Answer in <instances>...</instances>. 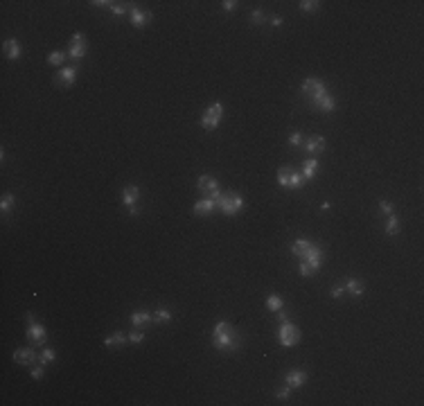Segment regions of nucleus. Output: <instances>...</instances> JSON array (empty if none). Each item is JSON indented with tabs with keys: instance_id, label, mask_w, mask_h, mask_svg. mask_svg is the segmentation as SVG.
<instances>
[{
	"instance_id": "1",
	"label": "nucleus",
	"mask_w": 424,
	"mask_h": 406,
	"mask_svg": "<svg viewBox=\"0 0 424 406\" xmlns=\"http://www.w3.org/2000/svg\"><path fill=\"white\" fill-rule=\"evenodd\" d=\"M300 93L309 100L314 108H318V111H323V113H332L334 108H336V100L329 95L327 86L323 84L321 79H316V77H307L300 86Z\"/></svg>"
},
{
	"instance_id": "2",
	"label": "nucleus",
	"mask_w": 424,
	"mask_h": 406,
	"mask_svg": "<svg viewBox=\"0 0 424 406\" xmlns=\"http://www.w3.org/2000/svg\"><path fill=\"white\" fill-rule=\"evenodd\" d=\"M212 345L219 352H237L239 345H242V338L228 321H219L212 327Z\"/></svg>"
},
{
	"instance_id": "3",
	"label": "nucleus",
	"mask_w": 424,
	"mask_h": 406,
	"mask_svg": "<svg viewBox=\"0 0 424 406\" xmlns=\"http://www.w3.org/2000/svg\"><path fill=\"white\" fill-rule=\"evenodd\" d=\"M323 262H325V251L318 246H312L309 251L302 255V262L300 267H298V273L302 275V278H312L314 271H318L323 267Z\"/></svg>"
},
{
	"instance_id": "4",
	"label": "nucleus",
	"mask_w": 424,
	"mask_h": 406,
	"mask_svg": "<svg viewBox=\"0 0 424 406\" xmlns=\"http://www.w3.org/2000/svg\"><path fill=\"white\" fill-rule=\"evenodd\" d=\"M217 208L226 217H235L244 210V196L239 194V192H226V194H221V199L217 201Z\"/></svg>"
},
{
	"instance_id": "5",
	"label": "nucleus",
	"mask_w": 424,
	"mask_h": 406,
	"mask_svg": "<svg viewBox=\"0 0 424 406\" xmlns=\"http://www.w3.org/2000/svg\"><path fill=\"white\" fill-rule=\"evenodd\" d=\"M305 183L307 181L302 179L300 171H294L289 165L277 169V185L285 187V190H300V187H305Z\"/></svg>"
},
{
	"instance_id": "6",
	"label": "nucleus",
	"mask_w": 424,
	"mask_h": 406,
	"mask_svg": "<svg viewBox=\"0 0 424 406\" xmlns=\"http://www.w3.org/2000/svg\"><path fill=\"white\" fill-rule=\"evenodd\" d=\"M27 341L36 347H45L48 343V330L34 318V314H27Z\"/></svg>"
},
{
	"instance_id": "7",
	"label": "nucleus",
	"mask_w": 424,
	"mask_h": 406,
	"mask_svg": "<svg viewBox=\"0 0 424 406\" xmlns=\"http://www.w3.org/2000/svg\"><path fill=\"white\" fill-rule=\"evenodd\" d=\"M277 341H280L282 347H294L300 343V330L294 325V323L285 321L280 323V330H277Z\"/></svg>"
},
{
	"instance_id": "8",
	"label": "nucleus",
	"mask_w": 424,
	"mask_h": 406,
	"mask_svg": "<svg viewBox=\"0 0 424 406\" xmlns=\"http://www.w3.org/2000/svg\"><path fill=\"white\" fill-rule=\"evenodd\" d=\"M221 118H223V104L214 102V104H210V106L206 108V111H203L201 127L206 129V131H214V129L219 127V122H221Z\"/></svg>"
},
{
	"instance_id": "9",
	"label": "nucleus",
	"mask_w": 424,
	"mask_h": 406,
	"mask_svg": "<svg viewBox=\"0 0 424 406\" xmlns=\"http://www.w3.org/2000/svg\"><path fill=\"white\" fill-rule=\"evenodd\" d=\"M122 203L127 208V212L131 217H138L140 215V187L138 185H124L122 187Z\"/></svg>"
},
{
	"instance_id": "10",
	"label": "nucleus",
	"mask_w": 424,
	"mask_h": 406,
	"mask_svg": "<svg viewBox=\"0 0 424 406\" xmlns=\"http://www.w3.org/2000/svg\"><path fill=\"white\" fill-rule=\"evenodd\" d=\"M196 187H199V192H201V194H206L208 199H212V201H219V199H221V194H223V192L219 190V181L214 179V176H210V174L199 176Z\"/></svg>"
},
{
	"instance_id": "11",
	"label": "nucleus",
	"mask_w": 424,
	"mask_h": 406,
	"mask_svg": "<svg viewBox=\"0 0 424 406\" xmlns=\"http://www.w3.org/2000/svg\"><path fill=\"white\" fill-rule=\"evenodd\" d=\"M88 52V43H86V34L83 32H75L70 39V48H68V56L75 61H81Z\"/></svg>"
},
{
	"instance_id": "12",
	"label": "nucleus",
	"mask_w": 424,
	"mask_h": 406,
	"mask_svg": "<svg viewBox=\"0 0 424 406\" xmlns=\"http://www.w3.org/2000/svg\"><path fill=\"white\" fill-rule=\"evenodd\" d=\"M129 14H131V25H133L135 30H145L151 23V18H154V14H151V12H145V9L135 7V5H131Z\"/></svg>"
},
{
	"instance_id": "13",
	"label": "nucleus",
	"mask_w": 424,
	"mask_h": 406,
	"mask_svg": "<svg viewBox=\"0 0 424 406\" xmlns=\"http://www.w3.org/2000/svg\"><path fill=\"white\" fill-rule=\"evenodd\" d=\"M14 361L18 366H32V363L39 361V355H36L32 347H20V350L14 352Z\"/></svg>"
},
{
	"instance_id": "14",
	"label": "nucleus",
	"mask_w": 424,
	"mask_h": 406,
	"mask_svg": "<svg viewBox=\"0 0 424 406\" xmlns=\"http://www.w3.org/2000/svg\"><path fill=\"white\" fill-rule=\"evenodd\" d=\"M77 72H79V68H77V66H66V68H61L59 75H56V81H59L61 86L70 88V86L77 81Z\"/></svg>"
},
{
	"instance_id": "15",
	"label": "nucleus",
	"mask_w": 424,
	"mask_h": 406,
	"mask_svg": "<svg viewBox=\"0 0 424 406\" xmlns=\"http://www.w3.org/2000/svg\"><path fill=\"white\" fill-rule=\"evenodd\" d=\"M285 384H287V386H289L291 390H294V388H302V386L307 384V372H305V370H291V372H287Z\"/></svg>"
},
{
	"instance_id": "16",
	"label": "nucleus",
	"mask_w": 424,
	"mask_h": 406,
	"mask_svg": "<svg viewBox=\"0 0 424 406\" xmlns=\"http://www.w3.org/2000/svg\"><path fill=\"white\" fill-rule=\"evenodd\" d=\"M3 52H5V56H7L9 61H18L20 59V54H23V50H20V43L16 39H7L3 43Z\"/></svg>"
},
{
	"instance_id": "17",
	"label": "nucleus",
	"mask_w": 424,
	"mask_h": 406,
	"mask_svg": "<svg viewBox=\"0 0 424 406\" xmlns=\"http://www.w3.org/2000/svg\"><path fill=\"white\" fill-rule=\"evenodd\" d=\"M305 152L312 154V156L323 154V152H325V138H323V135H312V138H307Z\"/></svg>"
},
{
	"instance_id": "18",
	"label": "nucleus",
	"mask_w": 424,
	"mask_h": 406,
	"mask_svg": "<svg viewBox=\"0 0 424 406\" xmlns=\"http://www.w3.org/2000/svg\"><path fill=\"white\" fill-rule=\"evenodd\" d=\"M151 321H154V316H151V311H147V309H138V311L131 314V325L138 327V330H143V327L149 325Z\"/></svg>"
},
{
	"instance_id": "19",
	"label": "nucleus",
	"mask_w": 424,
	"mask_h": 406,
	"mask_svg": "<svg viewBox=\"0 0 424 406\" xmlns=\"http://www.w3.org/2000/svg\"><path fill=\"white\" fill-rule=\"evenodd\" d=\"M318 169H321V163H318V158H307V160H302V179L305 181H312L314 176L318 174Z\"/></svg>"
},
{
	"instance_id": "20",
	"label": "nucleus",
	"mask_w": 424,
	"mask_h": 406,
	"mask_svg": "<svg viewBox=\"0 0 424 406\" xmlns=\"http://www.w3.org/2000/svg\"><path fill=\"white\" fill-rule=\"evenodd\" d=\"M343 287H345V294H350L352 298H361V296H363V291H365L363 282H361V280H357V278H348Z\"/></svg>"
},
{
	"instance_id": "21",
	"label": "nucleus",
	"mask_w": 424,
	"mask_h": 406,
	"mask_svg": "<svg viewBox=\"0 0 424 406\" xmlns=\"http://www.w3.org/2000/svg\"><path fill=\"white\" fill-rule=\"evenodd\" d=\"M214 210H217V201L208 199V196L194 203V215H199V217H206V215H210V212H214Z\"/></svg>"
},
{
	"instance_id": "22",
	"label": "nucleus",
	"mask_w": 424,
	"mask_h": 406,
	"mask_svg": "<svg viewBox=\"0 0 424 406\" xmlns=\"http://www.w3.org/2000/svg\"><path fill=\"white\" fill-rule=\"evenodd\" d=\"M314 246V244L309 242V239H305V237H298L294 244H291V253L296 255V257H302V255H305L307 251H309V248Z\"/></svg>"
},
{
	"instance_id": "23",
	"label": "nucleus",
	"mask_w": 424,
	"mask_h": 406,
	"mask_svg": "<svg viewBox=\"0 0 424 406\" xmlns=\"http://www.w3.org/2000/svg\"><path fill=\"white\" fill-rule=\"evenodd\" d=\"M127 341H129V338L124 336L122 332H113L111 336H106V338H104V345H106V347H122Z\"/></svg>"
},
{
	"instance_id": "24",
	"label": "nucleus",
	"mask_w": 424,
	"mask_h": 406,
	"mask_svg": "<svg viewBox=\"0 0 424 406\" xmlns=\"http://www.w3.org/2000/svg\"><path fill=\"white\" fill-rule=\"evenodd\" d=\"M54 359H56L54 347H48V345H45L43 350L39 352V363H41V366H50V363H54Z\"/></svg>"
},
{
	"instance_id": "25",
	"label": "nucleus",
	"mask_w": 424,
	"mask_h": 406,
	"mask_svg": "<svg viewBox=\"0 0 424 406\" xmlns=\"http://www.w3.org/2000/svg\"><path fill=\"white\" fill-rule=\"evenodd\" d=\"M266 309H269V311H275V314H277L280 309H285V300H282L277 294H271L269 298H266Z\"/></svg>"
},
{
	"instance_id": "26",
	"label": "nucleus",
	"mask_w": 424,
	"mask_h": 406,
	"mask_svg": "<svg viewBox=\"0 0 424 406\" xmlns=\"http://www.w3.org/2000/svg\"><path fill=\"white\" fill-rule=\"evenodd\" d=\"M16 206V196L12 194V192H7V194H3V199H0V212L3 215H7L12 208Z\"/></svg>"
},
{
	"instance_id": "27",
	"label": "nucleus",
	"mask_w": 424,
	"mask_h": 406,
	"mask_svg": "<svg viewBox=\"0 0 424 406\" xmlns=\"http://www.w3.org/2000/svg\"><path fill=\"white\" fill-rule=\"evenodd\" d=\"M386 235L390 237L400 235V219L395 215H388V219H386Z\"/></svg>"
},
{
	"instance_id": "28",
	"label": "nucleus",
	"mask_w": 424,
	"mask_h": 406,
	"mask_svg": "<svg viewBox=\"0 0 424 406\" xmlns=\"http://www.w3.org/2000/svg\"><path fill=\"white\" fill-rule=\"evenodd\" d=\"M66 59H68V52L54 50V52H50V54H48V66H61Z\"/></svg>"
},
{
	"instance_id": "29",
	"label": "nucleus",
	"mask_w": 424,
	"mask_h": 406,
	"mask_svg": "<svg viewBox=\"0 0 424 406\" xmlns=\"http://www.w3.org/2000/svg\"><path fill=\"white\" fill-rule=\"evenodd\" d=\"M108 9H111V12L115 14V16H124V14H127L131 7H127V3H113V0H111Z\"/></svg>"
},
{
	"instance_id": "30",
	"label": "nucleus",
	"mask_w": 424,
	"mask_h": 406,
	"mask_svg": "<svg viewBox=\"0 0 424 406\" xmlns=\"http://www.w3.org/2000/svg\"><path fill=\"white\" fill-rule=\"evenodd\" d=\"M154 321L156 323H169L172 321V311L167 309V307H160V309L154 314Z\"/></svg>"
},
{
	"instance_id": "31",
	"label": "nucleus",
	"mask_w": 424,
	"mask_h": 406,
	"mask_svg": "<svg viewBox=\"0 0 424 406\" xmlns=\"http://www.w3.org/2000/svg\"><path fill=\"white\" fill-rule=\"evenodd\" d=\"M300 9L302 12H316V9H321V3H318V0H302Z\"/></svg>"
},
{
	"instance_id": "32",
	"label": "nucleus",
	"mask_w": 424,
	"mask_h": 406,
	"mask_svg": "<svg viewBox=\"0 0 424 406\" xmlns=\"http://www.w3.org/2000/svg\"><path fill=\"white\" fill-rule=\"evenodd\" d=\"M129 343H135V345H138V343H143L145 341V332L143 330H138V327H135L133 332H129Z\"/></svg>"
},
{
	"instance_id": "33",
	"label": "nucleus",
	"mask_w": 424,
	"mask_h": 406,
	"mask_svg": "<svg viewBox=\"0 0 424 406\" xmlns=\"http://www.w3.org/2000/svg\"><path fill=\"white\" fill-rule=\"evenodd\" d=\"M250 23L253 25H264L266 23V16L262 9H253V14H250Z\"/></svg>"
},
{
	"instance_id": "34",
	"label": "nucleus",
	"mask_w": 424,
	"mask_h": 406,
	"mask_svg": "<svg viewBox=\"0 0 424 406\" xmlns=\"http://www.w3.org/2000/svg\"><path fill=\"white\" fill-rule=\"evenodd\" d=\"M379 210L384 212V215H395V203H390L388 199H381L379 201Z\"/></svg>"
},
{
	"instance_id": "35",
	"label": "nucleus",
	"mask_w": 424,
	"mask_h": 406,
	"mask_svg": "<svg viewBox=\"0 0 424 406\" xmlns=\"http://www.w3.org/2000/svg\"><path fill=\"white\" fill-rule=\"evenodd\" d=\"M329 296H332L334 300H338V298H343L345 296V287H341V284H334L332 289H329Z\"/></svg>"
},
{
	"instance_id": "36",
	"label": "nucleus",
	"mask_w": 424,
	"mask_h": 406,
	"mask_svg": "<svg viewBox=\"0 0 424 406\" xmlns=\"http://www.w3.org/2000/svg\"><path fill=\"white\" fill-rule=\"evenodd\" d=\"M289 144H291V147H300V144H302V135H300V131H294V133L289 135Z\"/></svg>"
},
{
	"instance_id": "37",
	"label": "nucleus",
	"mask_w": 424,
	"mask_h": 406,
	"mask_svg": "<svg viewBox=\"0 0 424 406\" xmlns=\"http://www.w3.org/2000/svg\"><path fill=\"white\" fill-rule=\"evenodd\" d=\"M43 370H45V366H36V368H32V370H30V374H32V379H41L43 377Z\"/></svg>"
},
{
	"instance_id": "38",
	"label": "nucleus",
	"mask_w": 424,
	"mask_h": 406,
	"mask_svg": "<svg viewBox=\"0 0 424 406\" xmlns=\"http://www.w3.org/2000/svg\"><path fill=\"white\" fill-rule=\"evenodd\" d=\"M289 397H291V388L289 386H285V388L277 390V399H289Z\"/></svg>"
},
{
	"instance_id": "39",
	"label": "nucleus",
	"mask_w": 424,
	"mask_h": 406,
	"mask_svg": "<svg viewBox=\"0 0 424 406\" xmlns=\"http://www.w3.org/2000/svg\"><path fill=\"white\" fill-rule=\"evenodd\" d=\"M223 9H226V12H235V9H237V0H223Z\"/></svg>"
},
{
	"instance_id": "40",
	"label": "nucleus",
	"mask_w": 424,
	"mask_h": 406,
	"mask_svg": "<svg viewBox=\"0 0 424 406\" xmlns=\"http://www.w3.org/2000/svg\"><path fill=\"white\" fill-rule=\"evenodd\" d=\"M277 321H280V323H285V321H289V314H287V311H285V309H280V311H277Z\"/></svg>"
},
{
	"instance_id": "41",
	"label": "nucleus",
	"mask_w": 424,
	"mask_h": 406,
	"mask_svg": "<svg viewBox=\"0 0 424 406\" xmlns=\"http://www.w3.org/2000/svg\"><path fill=\"white\" fill-rule=\"evenodd\" d=\"M282 23H285V20H282L280 16H275L273 20H271V25H273V27H280V25H282Z\"/></svg>"
}]
</instances>
